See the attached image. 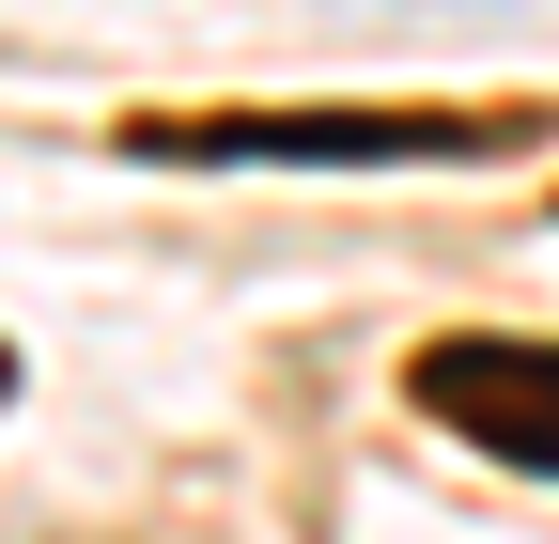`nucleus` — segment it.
<instances>
[{
	"mask_svg": "<svg viewBox=\"0 0 559 544\" xmlns=\"http://www.w3.org/2000/svg\"><path fill=\"white\" fill-rule=\"evenodd\" d=\"M404 389H419V421H451L466 451L559 483V343H481V327H451V343L404 358Z\"/></svg>",
	"mask_w": 559,
	"mask_h": 544,
	"instance_id": "obj_2",
	"label": "nucleus"
},
{
	"mask_svg": "<svg viewBox=\"0 0 559 544\" xmlns=\"http://www.w3.org/2000/svg\"><path fill=\"white\" fill-rule=\"evenodd\" d=\"M0 389H16V358H0Z\"/></svg>",
	"mask_w": 559,
	"mask_h": 544,
	"instance_id": "obj_3",
	"label": "nucleus"
},
{
	"mask_svg": "<svg viewBox=\"0 0 559 544\" xmlns=\"http://www.w3.org/2000/svg\"><path fill=\"white\" fill-rule=\"evenodd\" d=\"M544 109H140L124 156L171 172H419V156H513Z\"/></svg>",
	"mask_w": 559,
	"mask_h": 544,
	"instance_id": "obj_1",
	"label": "nucleus"
}]
</instances>
